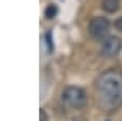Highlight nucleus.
Masks as SVG:
<instances>
[{"label": "nucleus", "instance_id": "obj_9", "mask_svg": "<svg viewBox=\"0 0 122 121\" xmlns=\"http://www.w3.org/2000/svg\"><path fill=\"white\" fill-rule=\"evenodd\" d=\"M41 121H46V113H44V110H41Z\"/></svg>", "mask_w": 122, "mask_h": 121}, {"label": "nucleus", "instance_id": "obj_1", "mask_svg": "<svg viewBox=\"0 0 122 121\" xmlns=\"http://www.w3.org/2000/svg\"><path fill=\"white\" fill-rule=\"evenodd\" d=\"M98 100L107 110H116L122 105V74L117 70H107L96 80Z\"/></svg>", "mask_w": 122, "mask_h": 121}, {"label": "nucleus", "instance_id": "obj_5", "mask_svg": "<svg viewBox=\"0 0 122 121\" xmlns=\"http://www.w3.org/2000/svg\"><path fill=\"white\" fill-rule=\"evenodd\" d=\"M101 7L107 13H116L121 7V0H101Z\"/></svg>", "mask_w": 122, "mask_h": 121}, {"label": "nucleus", "instance_id": "obj_3", "mask_svg": "<svg viewBox=\"0 0 122 121\" xmlns=\"http://www.w3.org/2000/svg\"><path fill=\"white\" fill-rule=\"evenodd\" d=\"M109 29H111V23L104 17H96L88 25V33L93 39H101L103 41L104 38L109 35Z\"/></svg>", "mask_w": 122, "mask_h": 121}, {"label": "nucleus", "instance_id": "obj_7", "mask_svg": "<svg viewBox=\"0 0 122 121\" xmlns=\"http://www.w3.org/2000/svg\"><path fill=\"white\" fill-rule=\"evenodd\" d=\"M46 39H47V51H49V52H52V49H54V46H52V39H51V33H47V35H46Z\"/></svg>", "mask_w": 122, "mask_h": 121}, {"label": "nucleus", "instance_id": "obj_6", "mask_svg": "<svg viewBox=\"0 0 122 121\" xmlns=\"http://www.w3.org/2000/svg\"><path fill=\"white\" fill-rule=\"evenodd\" d=\"M56 15H57V7L56 5H49L46 8V18L51 20V18H54Z\"/></svg>", "mask_w": 122, "mask_h": 121}, {"label": "nucleus", "instance_id": "obj_4", "mask_svg": "<svg viewBox=\"0 0 122 121\" xmlns=\"http://www.w3.org/2000/svg\"><path fill=\"white\" fill-rule=\"evenodd\" d=\"M122 49V41L121 38L117 36H106L103 39V44H101V52L106 57H114L121 52Z\"/></svg>", "mask_w": 122, "mask_h": 121}, {"label": "nucleus", "instance_id": "obj_10", "mask_svg": "<svg viewBox=\"0 0 122 121\" xmlns=\"http://www.w3.org/2000/svg\"><path fill=\"white\" fill-rule=\"evenodd\" d=\"M76 121H83V120H76Z\"/></svg>", "mask_w": 122, "mask_h": 121}, {"label": "nucleus", "instance_id": "obj_2", "mask_svg": "<svg viewBox=\"0 0 122 121\" xmlns=\"http://www.w3.org/2000/svg\"><path fill=\"white\" fill-rule=\"evenodd\" d=\"M62 102L65 103L68 108H73V110H78V108H83L86 102H88V97H86V92L80 87H67L65 90L62 92Z\"/></svg>", "mask_w": 122, "mask_h": 121}, {"label": "nucleus", "instance_id": "obj_8", "mask_svg": "<svg viewBox=\"0 0 122 121\" xmlns=\"http://www.w3.org/2000/svg\"><path fill=\"white\" fill-rule=\"evenodd\" d=\"M116 28L119 29V31H122V17L116 20Z\"/></svg>", "mask_w": 122, "mask_h": 121}]
</instances>
